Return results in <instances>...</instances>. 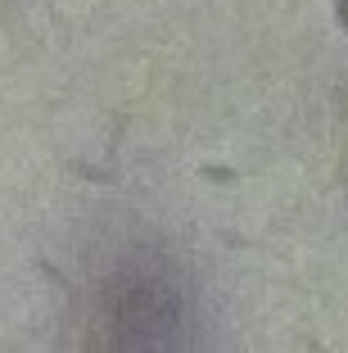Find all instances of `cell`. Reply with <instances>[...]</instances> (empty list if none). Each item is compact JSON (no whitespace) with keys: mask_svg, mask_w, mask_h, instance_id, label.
I'll list each match as a JSON object with an SVG mask.
<instances>
[{"mask_svg":"<svg viewBox=\"0 0 348 353\" xmlns=\"http://www.w3.org/2000/svg\"><path fill=\"white\" fill-rule=\"evenodd\" d=\"M199 176H208V181H217V186H231V181H240L236 168H222V163H199Z\"/></svg>","mask_w":348,"mask_h":353,"instance_id":"6da1fadb","label":"cell"},{"mask_svg":"<svg viewBox=\"0 0 348 353\" xmlns=\"http://www.w3.org/2000/svg\"><path fill=\"white\" fill-rule=\"evenodd\" d=\"M330 10H335V23L348 32V0H330Z\"/></svg>","mask_w":348,"mask_h":353,"instance_id":"7a4b0ae2","label":"cell"}]
</instances>
